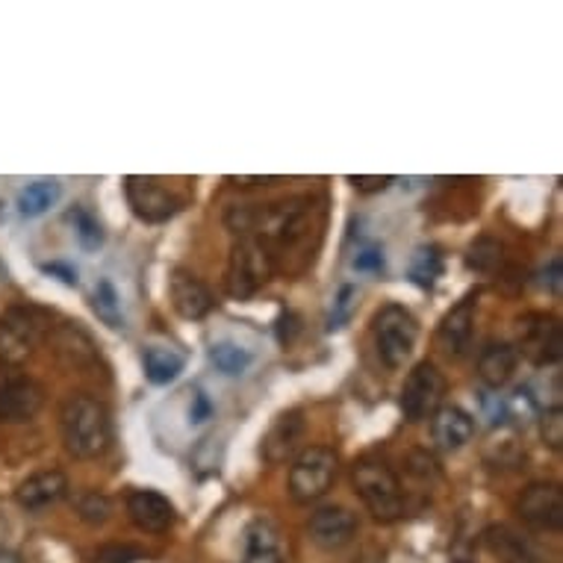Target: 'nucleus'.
<instances>
[{"instance_id":"4be33fe9","label":"nucleus","mask_w":563,"mask_h":563,"mask_svg":"<svg viewBox=\"0 0 563 563\" xmlns=\"http://www.w3.org/2000/svg\"><path fill=\"white\" fill-rule=\"evenodd\" d=\"M63 195V186L56 180H33L19 192V213L24 219H36V216H45Z\"/></svg>"},{"instance_id":"423d86ee","label":"nucleus","mask_w":563,"mask_h":563,"mask_svg":"<svg viewBox=\"0 0 563 563\" xmlns=\"http://www.w3.org/2000/svg\"><path fill=\"white\" fill-rule=\"evenodd\" d=\"M336 470H340V461L333 449H324V445H310L305 452L298 454L292 470H289V496L298 501V505H310V501H319L333 487L336 481Z\"/></svg>"},{"instance_id":"473e14b6","label":"nucleus","mask_w":563,"mask_h":563,"mask_svg":"<svg viewBox=\"0 0 563 563\" xmlns=\"http://www.w3.org/2000/svg\"><path fill=\"white\" fill-rule=\"evenodd\" d=\"M351 266L357 272H372V275H380L384 272V251L380 249H361L357 257L351 260Z\"/></svg>"},{"instance_id":"ddd939ff","label":"nucleus","mask_w":563,"mask_h":563,"mask_svg":"<svg viewBox=\"0 0 563 563\" xmlns=\"http://www.w3.org/2000/svg\"><path fill=\"white\" fill-rule=\"evenodd\" d=\"M128 517L139 531H148V534H163L168 528L175 526V505L154 489H136L130 493L128 499Z\"/></svg>"},{"instance_id":"cd10ccee","label":"nucleus","mask_w":563,"mask_h":563,"mask_svg":"<svg viewBox=\"0 0 563 563\" xmlns=\"http://www.w3.org/2000/svg\"><path fill=\"white\" fill-rule=\"evenodd\" d=\"M357 301H361V292L354 284H342L340 292L333 296L331 313H328V331H340L349 324V319L357 310Z\"/></svg>"},{"instance_id":"aec40b11","label":"nucleus","mask_w":563,"mask_h":563,"mask_svg":"<svg viewBox=\"0 0 563 563\" xmlns=\"http://www.w3.org/2000/svg\"><path fill=\"white\" fill-rule=\"evenodd\" d=\"M142 366H145V378L154 387H166L184 372L186 357L177 349H168V345H148L142 351Z\"/></svg>"},{"instance_id":"c9c22d12","label":"nucleus","mask_w":563,"mask_h":563,"mask_svg":"<svg viewBox=\"0 0 563 563\" xmlns=\"http://www.w3.org/2000/svg\"><path fill=\"white\" fill-rule=\"evenodd\" d=\"M561 277H563L561 257H552L549 260V266L543 268V280H540V284H543L552 296H558V292H561Z\"/></svg>"},{"instance_id":"1a4fd4ad","label":"nucleus","mask_w":563,"mask_h":563,"mask_svg":"<svg viewBox=\"0 0 563 563\" xmlns=\"http://www.w3.org/2000/svg\"><path fill=\"white\" fill-rule=\"evenodd\" d=\"M519 354H526L534 366H552L563 354L561 322L549 313H528L519 319Z\"/></svg>"},{"instance_id":"f704fd0d","label":"nucleus","mask_w":563,"mask_h":563,"mask_svg":"<svg viewBox=\"0 0 563 563\" xmlns=\"http://www.w3.org/2000/svg\"><path fill=\"white\" fill-rule=\"evenodd\" d=\"M349 180H351V186L357 189V192L372 195V192H384V189H387V186L393 184L396 177H389V175H354V177H349Z\"/></svg>"},{"instance_id":"20e7f679","label":"nucleus","mask_w":563,"mask_h":563,"mask_svg":"<svg viewBox=\"0 0 563 563\" xmlns=\"http://www.w3.org/2000/svg\"><path fill=\"white\" fill-rule=\"evenodd\" d=\"M272 272H275V263H272L266 242L260 236H240L233 242L231 260H228V292L240 301L257 296L272 280Z\"/></svg>"},{"instance_id":"0eeeda50","label":"nucleus","mask_w":563,"mask_h":563,"mask_svg":"<svg viewBox=\"0 0 563 563\" xmlns=\"http://www.w3.org/2000/svg\"><path fill=\"white\" fill-rule=\"evenodd\" d=\"M443 393V372L428 361L416 363V369L407 375L405 389H401V413H405L407 422H422L428 416H434L440 410Z\"/></svg>"},{"instance_id":"c85d7f7f","label":"nucleus","mask_w":563,"mask_h":563,"mask_svg":"<svg viewBox=\"0 0 563 563\" xmlns=\"http://www.w3.org/2000/svg\"><path fill=\"white\" fill-rule=\"evenodd\" d=\"M77 510H80V519H84V522H89V526H101V522L110 519L112 505L107 496H101V493H86L84 499H80V505H77Z\"/></svg>"},{"instance_id":"72a5a7b5","label":"nucleus","mask_w":563,"mask_h":563,"mask_svg":"<svg viewBox=\"0 0 563 563\" xmlns=\"http://www.w3.org/2000/svg\"><path fill=\"white\" fill-rule=\"evenodd\" d=\"M42 272L51 277H56L59 284L65 287H77L80 284V275H77V268L71 263H63V260H54V263H42Z\"/></svg>"},{"instance_id":"4468645a","label":"nucleus","mask_w":563,"mask_h":563,"mask_svg":"<svg viewBox=\"0 0 563 563\" xmlns=\"http://www.w3.org/2000/svg\"><path fill=\"white\" fill-rule=\"evenodd\" d=\"M168 296H172V307L177 316H184L189 322H198L203 316L213 310V296L210 289L203 287L201 280L186 272V268H175L168 277Z\"/></svg>"},{"instance_id":"2eb2a0df","label":"nucleus","mask_w":563,"mask_h":563,"mask_svg":"<svg viewBox=\"0 0 563 563\" xmlns=\"http://www.w3.org/2000/svg\"><path fill=\"white\" fill-rule=\"evenodd\" d=\"M475 307H478V298L466 296L443 316L437 340L449 357H463L470 351L472 333H475Z\"/></svg>"},{"instance_id":"bb28decb","label":"nucleus","mask_w":563,"mask_h":563,"mask_svg":"<svg viewBox=\"0 0 563 563\" xmlns=\"http://www.w3.org/2000/svg\"><path fill=\"white\" fill-rule=\"evenodd\" d=\"M501 260H505L501 242L489 240V236L475 240L470 245V251H466V266L475 268V272H496L501 266Z\"/></svg>"},{"instance_id":"2f4dec72","label":"nucleus","mask_w":563,"mask_h":563,"mask_svg":"<svg viewBox=\"0 0 563 563\" xmlns=\"http://www.w3.org/2000/svg\"><path fill=\"white\" fill-rule=\"evenodd\" d=\"M216 413L210 396H203L201 389H192V398H189V426H203L210 422Z\"/></svg>"},{"instance_id":"b1692460","label":"nucleus","mask_w":563,"mask_h":563,"mask_svg":"<svg viewBox=\"0 0 563 563\" xmlns=\"http://www.w3.org/2000/svg\"><path fill=\"white\" fill-rule=\"evenodd\" d=\"M65 222L71 224V231H75L80 249L98 251L103 245V240H107V233H103V224L98 222V216H95L92 210H86L84 203L71 207L68 216H65Z\"/></svg>"},{"instance_id":"6e6552de","label":"nucleus","mask_w":563,"mask_h":563,"mask_svg":"<svg viewBox=\"0 0 563 563\" xmlns=\"http://www.w3.org/2000/svg\"><path fill=\"white\" fill-rule=\"evenodd\" d=\"M124 195H128L130 210L136 219L148 224H163L168 219H175L180 213L184 201L177 198L172 189L159 184L157 177H139L130 175L124 180Z\"/></svg>"},{"instance_id":"a211bd4d","label":"nucleus","mask_w":563,"mask_h":563,"mask_svg":"<svg viewBox=\"0 0 563 563\" xmlns=\"http://www.w3.org/2000/svg\"><path fill=\"white\" fill-rule=\"evenodd\" d=\"M301 434H305V419H301L298 410H289V413L277 416L275 426L268 428L266 440H263V454H266V461H287L289 454L298 449V443H301Z\"/></svg>"},{"instance_id":"c756f323","label":"nucleus","mask_w":563,"mask_h":563,"mask_svg":"<svg viewBox=\"0 0 563 563\" xmlns=\"http://www.w3.org/2000/svg\"><path fill=\"white\" fill-rule=\"evenodd\" d=\"M540 434H543V443L554 452L563 449V410L561 407H552L545 410L543 419H540Z\"/></svg>"},{"instance_id":"7ed1b4c3","label":"nucleus","mask_w":563,"mask_h":563,"mask_svg":"<svg viewBox=\"0 0 563 563\" xmlns=\"http://www.w3.org/2000/svg\"><path fill=\"white\" fill-rule=\"evenodd\" d=\"M372 336H375L380 361L387 363L389 369H401L410 361L416 340H419V322L407 307L387 305L372 319Z\"/></svg>"},{"instance_id":"f8f14e48","label":"nucleus","mask_w":563,"mask_h":563,"mask_svg":"<svg viewBox=\"0 0 563 563\" xmlns=\"http://www.w3.org/2000/svg\"><path fill=\"white\" fill-rule=\"evenodd\" d=\"M310 540H313L319 549H342V545H349L357 534V517L351 514L349 508H340V505H328V508H319L310 517Z\"/></svg>"},{"instance_id":"f03ea898","label":"nucleus","mask_w":563,"mask_h":563,"mask_svg":"<svg viewBox=\"0 0 563 563\" xmlns=\"http://www.w3.org/2000/svg\"><path fill=\"white\" fill-rule=\"evenodd\" d=\"M354 489L369 508V514L380 522H396L405 514V493L398 484L396 472L378 457H361L351 470Z\"/></svg>"},{"instance_id":"393cba45","label":"nucleus","mask_w":563,"mask_h":563,"mask_svg":"<svg viewBox=\"0 0 563 563\" xmlns=\"http://www.w3.org/2000/svg\"><path fill=\"white\" fill-rule=\"evenodd\" d=\"M210 363L222 375L236 378V375H242L254 363V354L249 349H242L240 342H216V345H210Z\"/></svg>"},{"instance_id":"a878e982","label":"nucleus","mask_w":563,"mask_h":563,"mask_svg":"<svg viewBox=\"0 0 563 563\" xmlns=\"http://www.w3.org/2000/svg\"><path fill=\"white\" fill-rule=\"evenodd\" d=\"M443 275V254L434 245H428V249H419L410 260V280H413L416 287L431 289Z\"/></svg>"},{"instance_id":"f257e3e1","label":"nucleus","mask_w":563,"mask_h":563,"mask_svg":"<svg viewBox=\"0 0 563 563\" xmlns=\"http://www.w3.org/2000/svg\"><path fill=\"white\" fill-rule=\"evenodd\" d=\"M63 426V443L68 452L80 461L101 457L112 443V422L107 407L92 396L68 398L59 416Z\"/></svg>"},{"instance_id":"9d476101","label":"nucleus","mask_w":563,"mask_h":563,"mask_svg":"<svg viewBox=\"0 0 563 563\" xmlns=\"http://www.w3.org/2000/svg\"><path fill=\"white\" fill-rule=\"evenodd\" d=\"M45 405V393L36 380L19 369H0V422H27Z\"/></svg>"},{"instance_id":"39448f33","label":"nucleus","mask_w":563,"mask_h":563,"mask_svg":"<svg viewBox=\"0 0 563 563\" xmlns=\"http://www.w3.org/2000/svg\"><path fill=\"white\" fill-rule=\"evenodd\" d=\"M45 340V319L30 307H10L0 316V363L15 369L27 363Z\"/></svg>"},{"instance_id":"f3484780","label":"nucleus","mask_w":563,"mask_h":563,"mask_svg":"<svg viewBox=\"0 0 563 563\" xmlns=\"http://www.w3.org/2000/svg\"><path fill=\"white\" fill-rule=\"evenodd\" d=\"M472 434H475V422H472V416L463 407H440L431 416V437H434L437 449H443V452L463 449L472 440Z\"/></svg>"},{"instance_id":"4c0bfd02","label":"nucleus","mask_w":563,"mask_h":563,"mask_svg":"<svg viewBox=\"0 0 563 563\" xmlns=\"http://www.w3.org/2000/svg\"><path fill=\"white\" fill-rule=\"evenodd\" d=\"M0 563H21L15 552H0Z\"/></svg>"},{"instance_id":"5701e85b","label":"nucleus","mask_w":563,"mask_h":563,"mask_svg":"<svg viewBox=\"0 0 563 563\" xmlns=\"http://www.w3.org/2000/svg\"><path fill=\"white\" fill-rule=\"evenodd\" d=\"M92 310L95 316L101 319L107 328L112 331H121L124 328V310H121V296L115 284H112L110 277H101L98 284H95V292H92Z\"/></svg>"},{"instance_id":"dca6fc26","label":"nucleus","mask_w":563,"mask_h":563,"mask_svg":"<svg viewBox=\"0 0 563 563\" xmlns=\"http://www.w3.org/2000/svg\"><path fill=\"white\" fill-rule=\"evenodd\" d=\"M68 493V478L59 470H45L30 475L27 481H21L15 489V501L24 510H45L51 505L63 499Z\"/></svg>"},{"instance_id":"7c9ffc66","label":"nucleus","mask_w":563,"mask_h":563,"mask_svg":"<svg viewBox=\"0 0 563 563\" xmlns=\"http://www.w3.org/2000/svg\"><path fill=\"white\" fill-rule=\"evenodd\" d=\"M139 561H145V552L128 543L103 545V549H98V554H95V563H139Z\"/></svg>"},{"instance_id":"9b49d317","label":"nucleus","mask_w":563,"mask_h":563,"mask_svg":"<svg viewBox=\"0 0 563 563\" xmlns=\"http://www.w3.org/2000/svg\"><path fill=\"white\" fill-rule=\"evenodd\" d=\"M517 514L531 528L558 531L563 526V493L554 481H540L519 496Z\"/></svg>"},{"instance_id":"412c9836","label":"nucleus","mask_w":563,"mask_h":563,"mask_svg":"<svg viewBox=\"0 0 563 563\" xmlns=\"http://www.w3.org/2000/svg\"><path fill=\"white\" fill-rule=\"evenodd\" d=\"M245 563H284L280 554V537L275 526L260 519L249 528V545H245Z\"/></svg>"},{"instance_id":"6ab92c4d","label":"nucleus","mask_w":563,"mask_h":563,"mask_svg":"<svg viewBox=\"0 0 563 563\" xmlns=\"http://www.w3.org/2000/svg\"><path fill=\"white\" fill-rule=\"evenodd\" d=\"M517 366H519V351L517 345H510V342H489L478 357L481 380L493 389L505 387V384L517 375Z\"/></svg>"},{"instance_id":"e433bc0d","label":"nucleus","mask_w":563,"mask_h":563,"mask_svg":"<svg viewBox=\"0 0 563 563\" xmlns=\"http://www.w3.org/2000/svg\"><path fill=\"white\" fill-rule=\"evenodd\" d=\"M298 331H301V319L287 310V313L280 316V322H277V336H280V342H284V345H289V342L296 340Z\"/></svg>"}]
</instances>
